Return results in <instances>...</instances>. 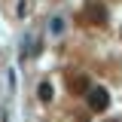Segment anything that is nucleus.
<instances>
[{
  "label": "nucleus",
  "mask_w": 122,
  "mask_h": 122,
  "mask_svg": "<svg viewBox=\"0 0 122 122\" xmlns=\"http://www.w3.org/2000/svg\"><path fill=\"white\" fill-rule=\"evenodd\" d=\"M92 107H95V110H104L107 107V92H92Z\"/></svg>",
  "instance_id": "f257e3e1"
}]
</instances>
